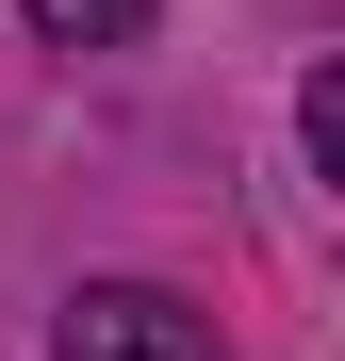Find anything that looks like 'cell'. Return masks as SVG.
Masks as SVG:
<instances>
[{
  "label": "cell",
  "instance_id": "1",
  "mask_svg": "<svg viewBox=\"0 0 345 361\" xmlns=\"http://www.w3.org/2000/svg\"><path fill=\"white\" fill-rule=\"evenodd\" d=\"M66 361H230L181 295H148V279H83L66 295Z\"/></svg>",
  "mask_w": 345,
  "mask_h": 361
},
{
  "label": "cell",
  "instance_id": "2",
  "mask_svg": "<svg viewBox=\"0 0 345 361\" xmlns=\"http://www.w3.org/2000/svg\"><path fill=\"white\" fill-rule=\"evenodd\" d=\"M33 33L49 49H115V33H148V0H33Z\"/></svg>",
  "mask_w": 345,
  "mask_h": 361
}]
</instances>
